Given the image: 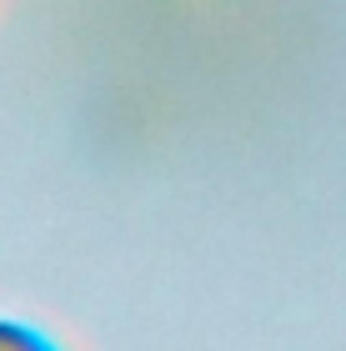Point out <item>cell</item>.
<instances>
[{"label":"cell","mask_w":346,"mask_h":351,"mask_svg":"<svg viewBox=\"0 0 346 351\" xmlns=\"http://www.w3.org/2000/svg\"><path fill=\"white\" fill-rule=\"evenodd\" d=\"M0 351H60L45 331L36 326H25V322H5L0 316Z\"/></svg>","instance_id":"cell-1"}]
</instances>
